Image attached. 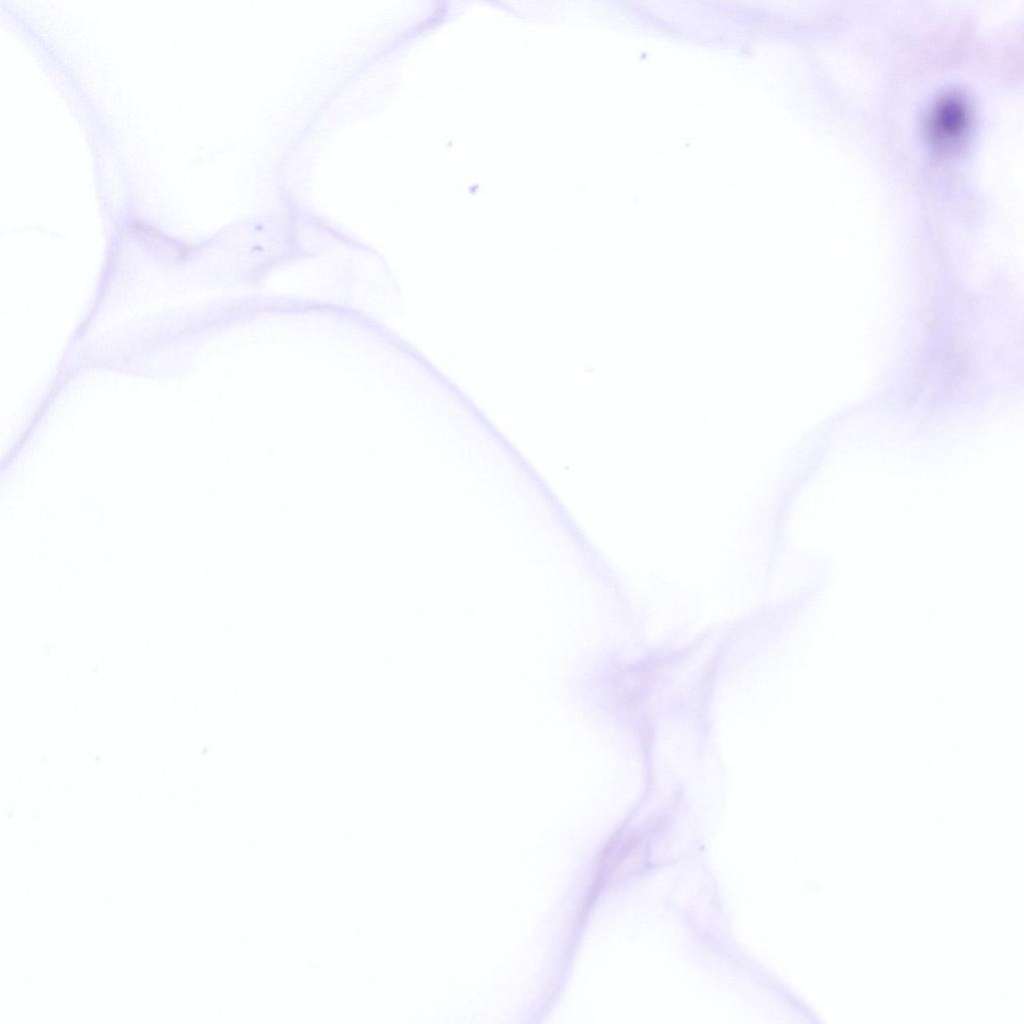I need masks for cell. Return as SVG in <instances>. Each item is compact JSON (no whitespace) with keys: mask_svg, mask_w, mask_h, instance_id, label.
Listing matches in <instances>:
<instances>
[{"mask_svg":"<svg viewBox=\"0 0 1024 1024\" xmlns=\"http://www.w3.org/2000/svg\"><path fill=\"white\" fill-rule=\"evenodd\" d=\"M972 123L968 98L959 91H947L931 105L926 130L932 143L942 150L958 147L966 138Z\"/></svg>","mask_w":1024,"mask_h":1024,"instance_id":"6da1fadb","label":"cell"}]
</instances>
